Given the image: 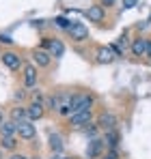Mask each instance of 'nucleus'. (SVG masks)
Here are the masks:
<instances>
[{
  "label": "nucleus",
  "instance_id": "1",
  "mask_svg": "<svg viewBox=\"0 0 151 159\" xmlns=\"http://www.w3.org/2000/svg\"><path fill=\"white\" fill-rule=\"evenodd\" d=\"M95 106V95L89 93V90H78L71 93V99H69V107H71V114L80 112V110H93Z\"/></svg>",
  "mask_w": 151,
  "mask_h": 159
},
{
  "label": "nucleus",
  "instance_id": "2",
  "mask_svg": "<svg viewBox=\"0 0 151 159\" xmlns=\"http://www.w3.org/2000/svg\"><path fill=\"white\" fill-rule=\"evenodd\" d=\"M93 118H95L93 110H80V112H74V114L67 118V125H69L71 129H84L86 125L93 123Z\"/></svg>",
  "mask_w": 151,
  "mask_h": 159
},
{
  "label": "nucleus",
  "instance_id": "3",
  "mask_svg": "<svg viewBox=\"0 0 151 159\" xmlns=\"http://www.w3.org/2000/svg\"><path fill=\"white\" fill-rule=\"evenodd\" d=\"M0 60H2V65L9 69V71H20L22 67H24V58L20 56L17 52H13V50H7V52L0 54Z\"/></svg>",
  "mask_w": 151,
  "mask_h": 159
},
{
  "label": "nucleus",
  "instance_id": "4",
  "mask_svg": "<svg viewBox=\"0 0 151 159\" xmlns=\"http://www.w3.org/2000/svg\"><path fill=\"white\" fill-rule=\"evenodd\" d=\"M41 45H43L41 50L50 52L52 58H63V54H65V43L61 39H56V37H43Z\"/></svg>",
  "mask_w": 151,
  "mask_h": 159
},
{
  "label": "nucleus",
  "instance_id": "5",
  "mask_svg": "<svg viewBox=\"0 0 151 159\" xmlns=\"http://www.w3.org/2000/svg\"><path fill=\"white\" fill-rule=\"evenodd\" d=\"M37 82H39V69L32 62H24V67H22V84H24V88H35Z\"/></svg>",
  "mask_w": 151,
  "mask_h": 159
},
{
  "label": "nucleus",
  "instance_id": "6",
  "mask_svg": "<svg viewBox=\"0 0 151 159\" xmlns=\"http://www.w3.org/2000/svg\"><path fill=\"white\" fill-rule=\"evenodd\" d=\"M67 37L71 39V43H86L89 41V28L82 22H74L67 30Z\"/></svg>",
  "mask_w": 151,
  "mask_h": 159
},
{
  "label": "nucleus",
  "instance_id": "7",
  "mask_svg": "<svg viewBox=\"0 0 151 159\" xmlns=\"http://www.w3.org/2000/svg\"><path fill=\"white\" fill-rule=\"evenodd\" d=\"M95 123H97V127H100L101 131H112V129H117V125H119V118H117L112 112L104 110V112H100V114H97Z\"/></svg>",
  "mask_w": 151,
  "mask_h": 159
},
{
  "label": "nucleus",
  "instance_id": "8",
  "mask_svg": "<svg viewBox=\"0 0 151 159\" xmlns=\"http://www.w3.org/2000/svg\"><path fill=\"white\" fill-rule=\"evenodd\" d=\"M30 60L37 69H48L52 65V54L41 48H35V50H30Z\"/></svg>",
  "mask_w": 151,
  "mask_h": 159
},
{
  "label": "nucleus",
  "instance_id": "9",
  "mask_svg": "<svg viewBox=\"0 0 151 159\" xmlns=\"http://www.w3.org/2000/svg\"><path fill=\"white\" fill-rule=\"evenodd\" d=\"M84 15H86V20H89V22H93V24H97V26H101V24L106 22V9L101 7L100 2L91 4V7L84 11Z\"/></svg>",
  "mask_w": 151,
  "mask_h": 159
},
{
  "label": "nucleus",
  "instance_id": "10",
  "mask_svg": "<svg viewBox=\"0 0 151 159\" xmlns=\"http://www.w3.org/2000/svg\"><path fill=\"white\" fill-rule=\"evenodd\" d=\"M17 138L24 140V142H32L37 138V127L32 120H22L17 123Z\"/></svg>",
  "mask_w": 151,
  "mask_h": 159
},
{
  "label": "nucleus",
  "instance_id": "11",
  "mask_svg": "<svg viewBox=\"0 0 151 159\" xmlns=\"http://www.w3.org/2000/svg\"><path fill=\"white\" fill-rule=\"evenodd\" d=\"M104 148H106V144H104V138H93V140H89V146H86V159H101L104 155Z\"/></svg>",
  "mask_w": 151,
  "mask_h": 159
},
{
  "label": "nucleus",
  "instance_id": "12",
  "mask_svg": "<svg viewBox=\"0 0 151 159\" xmlns=\"http://www.w3.org/2000/svg\"><path fill=\"white\" fill-rule=\"evenodd\" d=\"M114 60H117V56L110 50V45H97L95 48V62L97 65H112Z\"/></svg>",
  "mask_w": 151,
  "mask_h": 159
},
{
  "label": "nucleus",
  "instance_id": "13",
  "mask_svg": "<svg viewBox=\"0 0 151 159\" xmlns=\"http://www.w3.org/2000/svg\"><path fill=\"white\" fill-rule=\"evenodd\" d=\"M26 112H28V120H41L43 116H46V112H48V107L46 103H37V101H30L28 106H26Z\"/></svg>",
  "mask_w": 151,
  "mask_h": 159
},
{
  "label": "nucleus",
  "instance_id": "14",
  "mask_svg": "<svg viewBox=\"0 0 151 159\" xmlns=\"http://www.w3.org/2000/svg\"><path fill=\"white\" fill-rule=\"evenodd\" d=\"M129 52H132L134 58H143V56H147V37H136V39H132Z\"/></svg>",
  "mask_w": 151,
  "mask_h": 159
},
{
  "label": "nucleus",
  "instance_id": "15",
  "mask_svg": "<svg viewBox=\"0 0 151 159\" xmlns=\"http://www.w3.org/2000/svg\"><path fill=\"white\" fill-rule=\"evenodd\" d=\"M119 142H121V133H119V129H112V131H104V144H106V148L119 151Z\"/></svg>",
  "mask_w": 151,
  "mask_h": 159
},
{
  "label": "nucleus",
  "instance_id": "16",
  "mask_svg": "<svg viewBox=\"0 0 151 159\" xmlns=\"http://www.w3.org/2000/svg\"><path fill=\"white\" fill-rule=\"evenodd\" d=\"M48 146H50L52 155H61V153H63L65 144H63V138H61V133H50V135H48Z\"/></svg>",
  "mask_w": 151,
  "mask_h": 159
},
{
  "label": "nucleus",
  "instance_id": "17",
  "mask_svg": "<svg viewBox=\"0 0 151 159\" xmlns=\"http://www.w3.org/2000/svg\"><path fill=\"white\" fill-rule=\"evenodd\" d=\"M9 120L13 123H22V120H28V112H26V106H15L9 110Z\"/></svg>",
  "mask_w": 151,
  "mask_h": 159
},
{
  "label": "nucleus",
  "instance_id": "18",
  "mask_svg": "<svg viewBox=\"0 0 151 159\" xmlns=\"http://www.w3.org/2000/svg\"><path fill=\"white\" fill-rule=\"evenodd\" d=\"M17 146H20V138H0V148L7 151V153H17Z\"/></svg>",
  "mask_w": 151,
  "mask_h": 159
},
{
  "label": "nucleus",
  "instance_id": "19",
  "mask_svg": "<svg viewBox=\"0 0 151 159\" xmlns=\"http://www.w3.org/2000/svg\"><path fill=\"white\" fill-rule=\"evenodd\" d=\"M15 135H17V123L4 120L0 125V138H15Z\"/></svg>",
  "mask_w": 151,
  "mask_h": 159
},
{
  "label": "nucleus",
  "instance_id": "20",
  "mask_svg": "<svg viewBox=\"0 0 151 159\" xmlns=\"http://www.w3.org/2000/svg\"><path fill=\"white\" fill-rule=\"evenodd\" d=\"M61 103H63V97H61V93H54L50 97H46V107L54 112V114H58V110H61Z\"/></svg>",
  "mask_w": 151,
  "mask_h": 159
},
{
  "label": "nucleus",
  "instance_id": "21",
  "mask_svg": "<svg viewBox=\"0 0 151 159\" xmlns=\"http://www.w3.org/2000/svg\"><path fill=\"white\" fill-rule=\"evenodd\" d=\"M71 24H74V22H71V20H67L65 15H58V17L54 20V26L61 28V30H65V32L69 30V26H71Z\"/></svg>",
  "mask_w": 151,
  "mask_h": 159
},
{
  "label": "nucleus",
  "instance_id": "22",
  "mask_svg": "<svg viewBox=\"0 0 151 159\" xmlns=\"http://www.w3.org/2000/svg\"><path fill=\"white\" fill-rule=\"evenodd\" d=\"M82 131H84V133H86V135H89V140H93V138H100L97 133H100L101 129H100V127H97V123L93 120V123H91V125H86V127H84Z\"/></svg>",
  "mask_w": 151,
  "mask_h": 159
},
{
  "label": "nucleus",
  "instance_id": "23",
  "mask_svg": "<svg viewBox=\"0 0 151 159\" xmlns=\"http://www.w3.org/2000/svg\"><path fill=\"white\" fill-rule=\"evenodd\" d=\"M138 2H140V0H121V7H123V11H129V9H134Z\"/></svg>",
  "mask_w": 151,
  "mask_h": 159
},
{
  "label": "nucleus",
  "instance_id": "24",
  "mask_svg": "<svg viewBox=\"0 0 151 159\" xmlns=\"http://www.w3.org/2000/svg\"><path fill=\"white\" fill-rule=\"evenodd\" d=\"M101 159H119V151H112V148H108V151L101 155Z\"/></svg>",
  "mask_w": 151,
  "mask_h": 159
},
{
  "label": "nucleus",
  "instance_id": "25",
  "mask_svg": "<svg viewBox=\"0 0 151 159\" xmlns=\"http://www.w3.org/2000/svg\"><path fill=\"white\" fill-rule=\"evenodd\" d=\"M110 50L114 52V56H117V58H119V56H123V52H125V50H123L119 43H110Z\"/></svg>",
  "mask_w": 151,
  "mask_h": 159
},
{
  "label": "nucleus",
  "instance_id": "26",
  "mask_svg": "<svg viewBox=\"0 0 151 159\" xmlns=\"http://www.w3.org/2000/svg\"><path fill=\"white\" fill-rule=\"evenodd\" d=\"M117 43H119V45H121L123 50H125L127 45H132V43H129V37H127V34H121V37L117 39Z\"/></svg>",
  "mask_w": 151,
  "mask_h": 159
},
{
  "label": "nucleus",
  "instance_id": "27",
  "mask_svg": "<svg viewBox=\"0 0 151 159\" xmlns=\"http://www.w3.org/2000/svg\"><path fill=\"white\" fill-rule=\"evenodd\" d=\"M13 99H15V101L26 99V88H17V90H15V95H13Z\"/></svg>",
  "mask_w": 151,
  "mask_h": 159
},
{
  "label": "nucleus",
  "instance_id": "28",
  "mask_svg": "<svg viewBox=\"0 0 151 159\" xmlns=\"http://www.w3.org/2000/svg\"><path fill=\"white\" fill-rule=\"evenodd\" d=\"M97 2H100L104 9H112V7L117 4V0H97Z\"/></svg>",
  "mask_w": 151,
  "mask_h": 159
},
{
  "label": "nucleus",
  "instance_id": "29",
  "mask_svg": "<svg viewBox=\"0 0 151 159\" xmlns=\"http://www.w3.org/2000/svg\"><path fill=\"white\" fill-rule=\"evenodd\" d=\"M0 43H4V45H13V39H11L9 34H0Z\"/></svg>",
  "mask_w": 151,
  "mask_h": 159
},
{
  "label": "nucleus",
  "instance_id": "30",
  "mask_svg": "<svg viewBox=\"0 0 151 159\" xmlns=\"http://www.w3.org/2000/svg\"><path fill=\"white\" fill-rule=\"evenodd\" d=\"M9 159H30V157H28L26 153H11V157H9Z\"/></svg>",
  "mask_w": 151,
  "mask_h": 159
},
{
  "label": "nucleus",
  "instance_id": "31",
  "mask_svg": "<svg viewBox=\"0 0 151 159\" xmlns=\"http://www.w3.org/2000/svg\"><path fill=\"white\" fill-rule=\"evenodd\" d=\"M147 58H151V39H147Z\"/></svg>",
  "mask_w": 151,
  "mask_h": 159
},
{
  "label": "nucleus",
  "instance_id": "32",
  "mask_svg": "<svg viewBox=\"0 0 151 159\" xmlns=\"http://www.w3.org/2000/svg\"><path fill=\"white\" fill-rule=\"evenodd\" d=\"M4 120H7V118H4V112H2V110H0V125H2V123H4Z\"/></svg>",
  "mask_w": 151,
  "mask_h": 159
},
{
  "label": "nucleus",
  "instance_id": "33",
  "mask_svg": "<svg viewBox=\"0 0 151 159\" xmlns=\"http://www.w3.org/2000/svg\"><path fill=\"white\" fill-rule=\"evenodd\" d=\"M0 159H4V151L2 148H0Z\"/></svg>",
  "mask_w": 151,
  "mask_h": 159
},
{
  "label": "nucleus",
  "instance_id": "34",
  "mask_svg": "<svg viewBox=\"0 0 151 159\" xmlns=\"http://www.w3.org/2000/svg\"><path fill=\"white\" fill-rule=\"evenodd\" d=\"M52 159H61V155H52Z\"/></svg>",
  "mask_w": 151,
  "mask_h": 159
},
{
  "label": "nucleus",
  "instance_id": "35",
  "mask_svg": "<svg viewBox=\"0 0 151 159\" xmlns=\"http://www.w3.org/2000/svg\"><path fill=\"white\" fill-rule=\"evenodd\" d=\"M30 159H41V157H39V155H32V157H30Z\"/></svg>",
  "mask_w": 151,
  "mask_h": 159
},
{
  "label": "nucleus",
  "instance_id": "36",
  "mask_svg": "<svg viewBox=\"0 0 151 159\" xmlns=\"http://www.w3.org/2000/svg\"><path fill=\"white\" fill-rule=\"evenodd\" d=\"M61 159H71V157H61Z\"/></svg>",
  "mask_w": 151,
  "mask_h": 159
},
{
  "label": "nucleus",
  "instance_id": "37",
  "mask_svg": "<svg viewBox=\"0 0 151 159\" xmlns=\"http://www.w3.org/2000/svg\"><path fill=\"white\" fill-rule=\"evenodd\" d=\"M0 54H2V50H0Z\"/></svg>",
  "mask_w": 151,
  "mask_h": 159
}]
</instances>
